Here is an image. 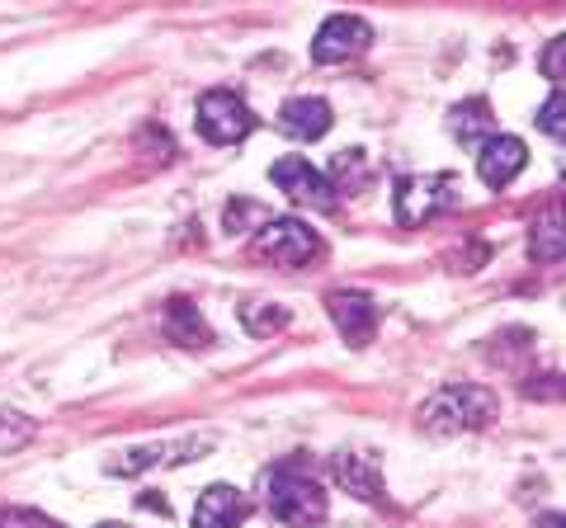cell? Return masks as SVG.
<instances>
[{
	"label": "cell",
	"instance_id": "obj_1",
	"mask_svg": "<svg viewBox=\"0 0 566 528\" xmlns=\"http://www.w3.org/2000/svg\"><path fill=\"white\" fill-rule=\"evenodd\" d=\"M495 415V392L476 382H458V387H439V392L420 406V425L430 434H463V430H482Z\"/></svg>",
	"mask_w": 566,
	"mask_h": 528
},
{
	"label": "cell",
	"instance_id": "obj_2",
	"mask_svg": "<svg viewBox=\"0 0 566 528\" xmlns=\"http://www.w3.org/2000/svg\"><path fill=\"white\" fill-rule=\"evenodd\" d=\"M264 505L289 528H312L326 519V490L312 477H297V472H283V467L270 472V482H264Z\"/></svg>",
	"mask_w": 566,
	"mask_h": 528
},
{
	"label": "cell",
	"instance_id": "obj_3",
	"mask_svg": "<svg viewBox=\"0 0 566 528\" xmlns=\"http://www.w3.org/2000/svg\"><path fill=\"white\" fill-rule=\"evenodd\" d=\"M251 251L260 260L279 264V270H297V264L322 255V236H316L307 222H297V218H279V222H260Z\"/></svg>",
	"mask_w": 566,
	"mask_h": 528
},
{
	"label": "cell",
	"instance_id": "obj_4",
	"mask_svg": "<svg viewBox=\"0 0 566 528\" xmlns=\"http://www.w3.org/2000/svg\"><path fill=\"white\" fill-rule=\"evenodd\" d=\"M458 175H416V180H401L397 184V222L416 226L434 213H449L458 203Z\"/></svg>",
	"mask_w": 566,
	"mask_h": 528
},
{
	"label": "cell",
	"instance_id": "obj_5",
	"mask_svg": "<svg viewBox=\"0 0 566 528\" xmlns=\"http://www.w3.org/2000/svg\"><path fill=\"white\" fill-rule=\"evenodd\" d=\"M251 128H255V114L245 109L241 95H232V91H208L199 99V133L208 137V142L232 147V142H241V137H251Z\"/></svg>",
	"mask_w": 566,
	"mask_h": 528
},
{
	"label": "cell",
	"instance_id": "obj_6",
	"mask_svg": "<svg viewBox=\"0 0 566 528\" xmlns=\"http://www.w3.org/2000/svg\"><path fill=\"white\" fill-rule=\"evenodd\" d=\"M368 47H374V29H368L359 14H331V20L316 29V39H312V57L331 66V62L364 57Z\"/></svg>",
	"mask_w": 566,
	"mask_h": 528
},
{
	"label": "cell",
	"instance_id": "obj_7",
	"mask_svg": "<svg viewBox=\"0 0 566 528\" xmlns=\"http://www.w3.org/2000/svg\"><path fill=\"white\" fill-rule=\"evenodd\" d=\"M270 175L293 203H307V208H331L335 203V184L307 161V156H283V161H274Z\"/></svg>",
	"mask_w": 566,
	"mask_h": 528
},
{
	"label": "cell",
	"instance_id": "obj_8",
	"mask_svg": "<svg viewBox=\"0 0 566 528\" xmlns=\"http://www.w3.org/2000/svg\"><path fill=\"white\" fill-rule=\"evenodd\" d=\"M326 311H331L335 330H340V336L354 349H364L368 340H374V330H378V303L368 293H331L326 297Z\"/></svg>",
	"mask_w": 566,
	"mask_h": 528
},
{
	"label": "cell",
	"instance_id": "obj_9",
	"mask_svg": "<svg viewBox=\"0 0 566 528\" xmlns=\"http://www.w3.org/2000/svg\"><path fill=\"white\" fill-rule=\"evenodd\" d=\"M251 515V500L241 496L237 486H208L199 505H193V528H241Z\"/></svg>",
	"mask_w": 566,
	"mask_h": 528
},
{
	"label": "cell",
	"instance_id": "obj_10",
	"mask_svg": "<svg viewBox=\"0 0 566 528\" xmlns=\"http://www.w3.org/2000/svg\"><path fill=\"white\" fill-rule=\"evenodd\" d=\"M524 161H528V151L520 137H486L482 151H476V175H482L491 189H501L524 170Z\"/></svg>",
	"mask_w": 566,
	"mask_h": 528
},
{
	"label": "cell",
	"instance_id": "obj_11",
	"mask_svg": "<svg viewBox=\"0 0 566 528\" xmlns=\"http://www.w3.org/2000/svg\"><path fill=\"white\" fill-rule=\"evenodd\" d=\"M279 128L297 137V142H316V137L331 133V104L316 99V95H297L279 109Z\"/></svg>",
	"mask_w": 566,
	"mask_h": 528
},
{
	"label": "cell",
	"instance_id": "obj_12",
	"mask_svg": "<svg viewBox=\"0 0 566 528\" xmlns=\"http://www.w3.org/2000/svg\"><path fill=\"white\" fill-rule=\"evenodd\" d=\"M449 133H453L463 147H482L486 137L495 133L491 104H486V99H463V104H453V109H449Z\"/></svg>",
	"mask_w": 566,
	"mask_h": 528
},
{
	"label": "cell",
	"instance_id": "obj_13",
	"mask_svg": "<svg viewBox=\"0 0 566 528\" xmlns=\"http://www.w3.org/2000/svg\"><path fill=\"white\" fill-rule=\"evenodd\" d=\"M335 472H340L345 490H354L359 500H378L382 496V467L374 453H345L340 463H335Z\"/></svg>",
	"mask_w": 566,
	"mask_h": 528
},
{
	"label": "cell",
	"instance_id": "obj_14",
	"mask_svg": "<svg viewBox=\"0 0 566 528\" xmlns=\"http://www.w3.org/2000/svg\"><path fill=\"white\" fill-rule=\"evenodd\" d=\"M166 336L175 345H185V349H203L212 340L208 326H203V316L193 311V303H185V297H175V303L166 307Z\"/></svg>",
	"mask_w": 566,
	"mask_h": 528
},
{
	"label": "cell",
	"instance_id": "obj_15",
	"mask_svg": "<svg viewBox=\"0 0 566 528\" xmlns=\"http://www.w3.org/2000/svg\"><path fill=\"white\" fill-rule=\"evenodd\" d=\"M241 326L264 340V336H274V330L289 326V311H283L279 303H264V297H245L241 303Z\"/></svg>",
	"mask_w": 566,
	"mask_h": 528
},
{
	"label": "cell",
	"instance_id": "obj_16",
	"mask_svg": "<svg viewBox=\"0 0 566 528\" xmlns=\"http://www.w3.org/2000/svg\"><path fill=\"white\" fill-rule=\"evenodd\" d=\"M33 434H39V425H33L29 415L0 411V453H20L24 444H33Z\"/></svg>",
	"mask_w": 566,
	"mask_h": 528
},
{
	"label": "cell",
	"instance_id": "obj_17",
	"mask_svg": "<svg viewBox=\"0 0 566 528\" xmlns=\"http://www.w3.org/2000/svg\"><path fill=\"white\" fill-rule=\"evenodd\" d=\"M534 255H538V260H547V264H557V260H562V213H557V208H553V213L543 218V226H538Z\"/></svg>",
	"mask_w": 566,
	"mask_h": 528
},
{
	"label": "cell",
	"instance_id": "obj_18",
	"mask_svg": "<svg viewBox=\"0 0 566 528\" xmlns=\"http://www.w3.org/2000/svg\"><path fill=\"white\" fill-rule=\"evenodd\" d=\"M260 222H270V213H264L260 203H251V199L227 203V232H251V226H260Z\"/></svg>",
	"mask_w": 566,
	"mask_h": 528
},
{
	"label": "cell",
	"instance_id": "obj_19",
	"mask_svg": "<svg viewBox=\"0 0 566 528\" xmlns=\"http://www.w3.org/2000/svg\"><path fill=\"white\" fill-rule=\"evenodd\" d=\"M0 528H62V524L39 515V509H0Z\"/></svg>",
	"mask_w": 566,
	"mask_h": 528
},
{
	"label": "cell",
	"instance_id": "obj_20",
	"mask_svg": "<svg viewBox=\"0 0 566 528\" xmlns=\"http://www.w3.org/2000/svg\"><path fill=\"white\" fill-rule=\"evenodd\" d=\"M151 463H161V448H128L123 457H114V472H123V477H133V472H142V467H151Z\"/></svg>",
	"mask_w": 566,
	"mask_h": 528
},
{
	"label": "cell",
	"instance_id": "obj_21",
	"mask_svg": "<svg viewBox=\"0 0 566 528\" xmlns=\"http://www.w3.org/2000/svg\"><path fill=\"white\" fill-rule=\"evenodd\" d=\"M538 128H543L547 137H562V91H553V95H547L543 114H538Z\"/></svg>",
	"mask_w": 566,
	"mask_h": 528
},
{
	"label": "cell",
	"instance_id": "obj_22",
	"mask_svg": "<svg viewBox=\"0 0 566 528\" xmlns=\"http://www.w3.org/2000/svg\"><path fill=\"white\" fill-rule=\"evenodd\" d=\"M562 57H566V39H553V43H547V52H543V72L553 81H562Z\"/></svg>",
	"mask_w": 566,
	"mask_h": 528
},
{
	"label": "cell",
	"instance_id": "obj_23",
	"mask_svg": "<svg viewBox=\"0 0 566 528\" xmlns=\"http://www.w3.org/2000/svg\"><path fill=\"white\" fill-rule=\"evenodd\" d=\"M359 170H364V156L359 151H340V156H335V180H354Z\"/></svg>",
	"mask_w": 566,
	"mask_h": 528
},
{
	"label": "cell",
	"instance_id": "obj_24",
	"mask_svg": "<svg viewBox=\"0 0 566 528\" xmlns=\"http://www.w3.org/2000/svg\"><path fill=\"white\" fill-rule=\"evenodd\" d=\"M543 528H562V519H557V515H547V519H543Z\"/></svg>",
	"mask_w": 566,
	"mask_h": 528
},
{
	"label": "cell",
	"instance_id": "obj_25",
	"mask_svg": "<svg viewBox=\"0 0 566 528\" xmlns=\"http://www.w3.org/2000/svg\"><path fill=\"white\" fill-rule=\"evenodd\" d=\"M99 528H123V524H99Z\"/></svg>",
	"mask_w": 566,
	"mask_h": 528
}]
</instances>
